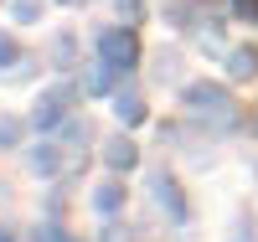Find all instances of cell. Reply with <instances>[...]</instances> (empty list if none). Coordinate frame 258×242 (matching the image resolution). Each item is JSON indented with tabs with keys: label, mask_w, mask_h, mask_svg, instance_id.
Listing matches in <instances>:
<instances>
[{
	"label": "cell",
	"mask_w": 258,
	"mask_h": 242,
	"mask_svg": "<svg viewBox=\"0 0 258 242\" xmlns=\"http://www.w3.org/2000/svg\"><path fill=\"white\" fill-rule=\"evenodd\" d=\"M98 57L109 62L114 72L135 67V57H140V52H135V36H129V31H103V36H98Z\"/></svg>",
	"instance_id": "6da1fadb"
},
{
	"label": "cell",
	"mask_w": 258,
	"mask_h": 242,
	"mask_svg": "<svg viewBox=\"0 0 258 242\" xmlns=\"http://www.w3.org/2000/svg\"><path fill=\"white\" fill-rule=\"evenodd\" d=\"M140 114H145V103H140L135 93H124V98H119V119H129V124H135Z\"/></svg>",
	"instance_id": "5b68a950"
},
{
	"label": "cell",
	"mask_w": 258,
	"mask_h": 242,
	"mask_svg": "<svg viewBox=\"0 0 258 242\" xmlns=\"http://www.w3.org/2000/svg\"><path fill=\"white\" fill-rule=\"evenodd\" d=\"M6 62H16V41H11L6 31H0V67H6Z\"/></svg>",
	"instance_id": "52a82bcc"
},
{
	"label": "cell",
	"mask_w": 258,
	"mask_h": 242,
	"mask_svg": "<svg viewBox=\"0 0 258 242\" xmlns=\"http://www.w3.org/2000/svg\"><path fill=\"white\" fill-rule=\"evenodd\" d=\"M227 72H232V77H253V72H258V52H248V47L232 52V57H227Z\"/></svg>",
	"instance_id": "7a4b0ae2"
},
{
	"label": "cell",
	"mask_w": 258,
	"mask_h": 242,
	"mask_svg": "<svg viewBox=\"0 0 258 242\" xmlns=\"http://www.w3.org/2000/svg\"><path fill=\"white\" fill-rule=\"evenodd\" d=\"M11 11H16V21H36V11H41V6H36V0H16Z\"/></svg>",
	"instance_id": "8992f818"
},
{
	"label": "cell",
	"mask_w": 258,
	"mask_h": 242,
	"mask_svg": "<svg viewBox=\"0 0 258 242\" xmlns=\"http://www.w3.org/2000/svg\"><path fill=\"white\" fill-rule=\"evenodd\" d=\"M98 206H119V186H103L98 191Z\"/></svg>",
	"instance_id": "ba28073f"
},
{
	"label": "cell",
	"mask_w": 258,
	"mask_h": 242,
	"mask_svg": "<svg viewBox=\"0 0 258 242\" xmlns=\"http://www.w3.org/2000/svg\"><path fill=\"white\" fill-rule=\"evenodd\" d=\"M217 98H222V93H217L212 83H197V88H186V103H197V108H212Z\"/></svg>",
	"instance_id": "3957f363"
},
{
	"label": "cell",
	"mask_w": 258,
	"mask_h": 242,
	"mask_svg": "<svg viewBox=\"0 0 258 242\" xmlns=\"http://www.w3.org/2000/svg\"><path fill=\"white\" fill-rule=\"evenodd\" d=\"M103 155L124 170V165H135V144H129V139H109V149H103Z\"/></svg>",
	"instance_id": "277c9868"
}]
</instances>
